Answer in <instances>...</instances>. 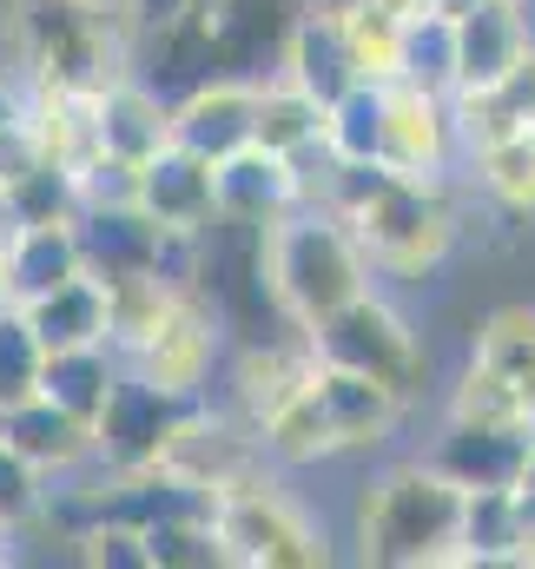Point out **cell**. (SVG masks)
<instances>
[{
    "label": "cell",
    "instance_id": "cell-25",
    "mask_svg": "<svg viewBox=\"0 0 535 569\" xmlns=\"http://www.w3.org/2000/svg\"><path fill=\"white\" fill-rule=\"evenodd\" d=\"M252 146H265V152H284V159H311L317 146H324V107L304 93V87H291L284 73L277 80H259V120H252Z\"/></svg>",
    "mask_w": 535,
    "mask_h": 569
},
{
    "label": "cell",
    "instance_id": "cell-37",
    "mask_svg": "<svg viewBox=\"0 0 535 569\" xmlns=\"http://www.w3.org/2000/svg\"><path fill=\"white\" fill-rule=\"evenodd\" d=\"M7 127H27V100L0 80V133H7Z\"/></svg>",
    "mask_w": 535,
    "mask_h": 569
},
{
    "label": "cell",
    "instance_id": "cell-12",
    "mask_svg": "<svg viewBox=\"0 0 535 569\" xmlns=\"http://www.w3.org/2000/svg\"><path fill=\"white\" fill-rule=\"evenodd\" d=\"M535 425H489V418H450L423 463H436L456 490H516L529 463Z\"/></svg>",
    "mask_w": 535,
    "mask_h": 569
},
{
    "label": "cell",
    "instance_id": "cell-15",
    "mask_svg": "<svg viewBox=\"0 0 535 569\" xmlns=\"http://www.w3.org/2000/svg\"><path fill=\"white\" fill-rule=\"evenodd\" d=\"M73 239H80V272L87 279H100V284L159 279L165 226H152L139 206H80L73 212Z\"/></svg>",
    "mask_w": 535,
    "mask_h": 569
},
{
    "label": "cell",
    "instance_id": "cell-3",
    "mask_svg": "<svg viewBox=\"0 0 535 569\" xmlns=\"http://www.w3.org/2000/svg\"><path fill=\"white\" fill-rule=\"evenodd\" d=\"M13 40L33 73V93H100L133 73L127 13L93 0H13Z\"/></svg>",
    "mask_w": 535,
    "mask_h": 569
},
{
    "label": "cell",
    "instance_id": "cell-22",
    "mask_svg": "<svg viewBox=\"0 0 535 569\" xmlns=\"http://www.w3.org/2000/svg\"><path fill=\"white\" fill-rule=\"evenodd\" d=\"M0 443H7V450H20L40 477H60V470L93 463V425H87V418H73V411H60V405H53V398H40V391L0 411Z\"/></svg>",
    "mask_w": 535,
    "mask_h": 569
},
{
    "label": "cell",
    "instance_id": "cell-35",
    "mask_svg": "<svg viewBox=\"0 0 535 569\" xmlns=\"http://www.w3.org/2000/svg\"><path fill=\"white\" fill-rule=\"evenodd\" d=\"M40 503H47V477H40L20 450H7V443H0V530L33 523V517H40Z\"/></svg>",
    "mask_w": 535,
    "mask_h": 569
},
{
    "label": "cell",
    "instance_id": "cell-30",
    "mask_svg": "<svg viewBox=\"0 0 535 569\" xmlns=\"http://www.w3.org/2000/svg\"><path fill=\"white\" fill-rule=\"evenodd\" d=\"M377 127H384V80H357L344 100L324 107V159L344 166H371L377 159Z\"/></svg>",
    "mask_w": 535,
    "mask_h": 569
},
{
    "label": "cell",
    "instance_id": "cell-31",
    "mask_svg": "<svg viewBox=\"0 0 535 569\" xmlns=\"http://www.w3.org/2000/svg\"><path fill=\"white\" fill-rule=\"evenodd\" d=\"M397 80L430 87V93H456V27L443 13H410L397 53Z\"/></svg>",
    "mask_w": 535,
    "mask_h": 569
},
{
    "label": "cell",
    "instance_id": "cell-33",
    "mask_svg": "<svg viewBox=\"0 0 535 569\" xmlns=\"http://www.w3.org/2000/svg\"><path fill=\"white\" fill-rule=\"evenodd\" d=\"M145 537V563L152 569H219V537H212V510H192V517H159L139 530Z\"/></svg>",
    "mask_w": 535,
    "mask_h": 569
},
{
    "label": "cell",
    "instance_id": "cell-24",
    "mask_svg": "<svg viewBox=\"0 0 535 569\" xmlns=\"http://www.w3.org/2000/svg\"><path fill=\"white\" fill-rule=\"evenodd\" d=\"M27 311V325H33V338H40V351H73V345H107V284L100 279H67L53 284L47 298H33V305H20Z\"/></svg>",
    "mask_w": 535,
    "mask_h": 569
},
{
    "label": "cell",
    "instance_id": "cell-11",
    "mask_svg": "<svg viewBox=\"0 0 535 569\" xmlns=\"http://www.w3.org/2000/svg\"><path fill=\"white\" fill-rule=\"evenodd\" d=\"M291 206H304V166L297 159L265 152V146H239L232 159L212 166V219L265 232Z\"/></svg>",
    "mask_w": 535,
    "mask_h": 569
},
{
    "label": "cell",
    "instance_id": "cell-17",
    "mask_svg": "<svg viewBox=\"0 0 535 569\" xmlns=\"http://www.w3.org/2000/svg\"><path fill=\"white\" fill-rule=\"evenodd\" d=\"M93 140L107 159L145 166L159 146H172V100L159 87H145L133 73H120L113 87L93 93Z\"/></svg>",
    "mask_w": 535,
    "mask_h": 569
},
{
    "label": "cell",
    "instance_id": "cell-20",
    "mask_svg": "<svg viewBox=\"0 0 535 569\" xmlns=\"http://www.w3.org/2000/svg\"><path fill=\"white\" fill-rule=\"evenodd\" d=\"M139 212L165 232H205L212 226V159L185 146H159L139 166Z\"/></svg>",
    "mask_w": 535,
    "mask_h": 569
},
{
    "label": "cell",
    "instance_id": "cell-29",
    "mask_svg": "<svg viewBox=\"0 0 535 569\" xmlns=\"http://www.w3.org/2000/svg\"><path fill=\"white\" fill-rule=\"evenodd\" d=\"M337 20H344V40L357 53V73L364 80H397V53H403V27L410 13L391 0H331Z\"/></svg>",
    "mask_w": 535,
    "mask_h": 569
},
{
    "label": "cell",
    "instance_id": "cell-4",
    "mask_svg": "<svg viewBox=\"0 0 535 569\" xmlns=\"http://www.w3.org/2000/svg\"><path fill=\"white\" fill-rule=\"evenodd\" d=\"M344 226L357 232L371 272H391V279H423L450 259L456 246V212L443 199V179H397L384 172L377 192H364Z\"/></svg>",
    "mask_w": 535,
    "mask_h": 569
},
{
    "label": "cell",
    "instance_id": "cell-10",
    "mask_svg": "<svg viewBox=\"0 0 535 569\" xmlns=\"http://www.w3.org/2000/svg\"><path fill=\"white\" fill-rule=\"evenodd\" d=\"M456 107L450 93L384 80V127H377V166L397 179H443L456 159Z\"/></svg>",
    "mask_w": 535,
    "mask_h": 569
},
{
    "label": "cell",
    "instance_id": "cell-40",
    "mask_svg": "<svg viewBox=\"0 0 535 569\" xmlns=\"http://www.w3.org/2000/svg\"><path fill=\"white\" fill-rule=\"evenodd\" d=\"M509 7H523V13H529V0H509Z\"/></svg>",
    "mask_w": 535,
    "mask_h": 569
},
{
    "label": "cell",
    "instance_id": "cell-9",
    "mask_svg": "<svg viewBox=\"0 0 535 569\" xmlns=\"http://www.w3.org/2000/svg\"><path fill=\"white\" fill-rule=\"evenodd\" d=\"M219 358H225V325L219 311L199 298V291H172L159 325L139 338L133 351L120 358L127 371L179 391V398H212V378H219Z\"/></svg>",
    "mask_w": 535,
    "mask_h": 569
},
{
    "label": "cell",
    "instance_id": "cell-32",
    "mask_svg": "<svg viewBox=\"0 0 535 569\" xmlns=\"http://www.w3.org/2000/svg\"><path fill=\"white\" fill-rule=\"evenodd\" d=\"M470 159H476V179H483V192H489L496 206L535 212V127L529 133H503V140L476 146Z\"/></svg>",
    "mask_w": 535,
    "mask_h": 569
},
{
    "label": "cell",
    "instance_id": "cell-34",
    "mask_svg": "<svg viewBox=\"0 0 535 569\" xmlns=\"http://www.w3.org/2000/svg\"><path fill=\"white\" fill-rule=\"evenodd\" d=\"M40 365H47V351H40V338L27 325V311L0 305V411L40 391Z\"/></svg>",
    "mask_w": 535,
    "mask_h": 569
},
{
    "label": "cell",
    "instance_id": "cell-1",
    "mask_svg": "<svg viewBox=\"0 0 535 569\" xmlns=\"http://www.w3.org/2000/svg\"><path fill=\"white\" fill-rule=\"evenodd\" d=\"M357 557L377 569H456L463 490L436 463H391L357 497Z\"/></svg>",
    "mask_w": 535,
    "mask_h": 569
},
{
    "label": "cell",
    "instance_id": "cell-21",
    "mask_svg": "<svg viewBox=\"0 0 535 569\" xmlns=\"http://www.w3.org/2000/svg\"><path fill=\"white\" fill-rule=\"evenodd\" d=\"M317 405H324V425L337 437V457L344 450H377L403 418V391L364 378V371H344V365H317Z\"/></svg>",
    "mask_w": 535,
    "mask_h": 569
},
{
    "label": "cell",
    "instance_id": "cell-6",
    "mask_svg": "<svg viewBox=\"0 0 535 569\" xmlns=\"http://www.w3.org/2000/svg\"><path fill=\"white\" fill-rule=\"evenodd\" d=\"M450 418L535 425V305H503L483 318L470 365L450 391Z\"/></svg>",
    "mask_w": 535,
    "mask_h": 569
},
{
    "label": "cell",
    "instance_id": "cell-19",
    "mask_svg": "<svg viewBox=\"0 0 535 569\" xmlns=\"http://www.w3.org/2000/svg\"><path fill=\"white\" fill-rule=\"evenodd\" d=\"M0 279H7V305H33L53 284L80 279V239L73 219H20L0 239Z\"/></svg>",
    "mask_w": 535,
    "mask_h": 569
},
{
    "label": "cell",
    "instance_id": "cell-38",
    "mask_svg": "<svg viewBox=\"0 0 535 569\" xmlns=\"http://www.w3.org/2000/svg\"><path fill=\"white\" fill-rule=\"evenodd\" d=\"M476 0H423V13H443V20H463Z\"/></svg>",
    "mask_w": 535,
    "mask_h": 569
},
{
    "label": "cell",
    "instance_id": "cell-5",
    "mask_svg": "<svg viewBox=\"0 0 535 569\" xmlns=\"http://www.w3.org/2000/svg\"><path fill=\"white\" fill-rule=\"evenodd\" d=\"M212 537H219V557L239 569H324L331 563V543L324 530L311 523L304 503H291L277 483L252 477L225 497H212Z\"/></svg>",
    "mask_w": 535,
    "mask_h": 569
},
{
    "label": "cell",
    "instance_id": "cell-14",
    "mask_svg": "<svg viewBox=\"0 0 535 569\" xmlns=\"http://www.w3.org/2000/svg\"><path fill=\"white\" fill-rule=\"evenodd\" d=\"M277 73H284L291 87H304L317 107L344 100V93L364 80V73H357V53H351V40H344V20H337L331 0H311V7L284 27V40H277Z\"/></svg>",
    "mask_w": 535,
    "mask_h": 569
},
{
    "label": "cell",
    "instance_id": "cell-36",
    "mask_svg": "<svg viewBox=\"0 0 535 569\" xmlns=\"http://www.w3.org/2000/svg\"><path fill=\"white\" fill-rule=\"evenodd\" d=\"M185 13H192V0H127V27H133V33L172 27V20H185Z\"/></svg>",
    "mask_w": 535,
    "mask_h": 569
},
{
    "label": "cell",
    "instance_id": "cell-18",
    "mask_svg": "<svg viewBox=\"0 0 535 569\" xmlns=\"http://www.w3.org/2000/svg\"><path fill=\"white\" fill-rule=\"evenodd\" d=\"M456 27V93H476V87H496L523 53L535 47V27L523 7L509 0H476Z\"/></svg>",
    "mask_w": 535,
    "mask_h": 569
},
{
    "label": "cell",
    "instance_id": "cell-2",
    "mask_svg": "<svg viewBox=\"0 0 535 569\" xmlns=\"http://www.w3.org/2000/svg\"><path fill=\"white\" fill-rule=\"evenodd\" d=\"M371 279L377 272H371L357 232L331 206L304 199V206H291L284 219L265 226V284H271V298H277V311L297 331H311L331 311H344L351 298H364Z\"/></svg>",
    "mask_w": 535,
    "mask_h": 569
},
{
    "label": "cell",
    "instance_id": "cell-27",
    "mask_svg": "<svg viewBox=\"0 0 535 569\" xmlns=\"http://www.w3.org/2000/svg\"><path fill=\"white\" fill-rule=\"evenodd\" d=\"M113 378H120V351L113 345H73V351H47V365H40V398H53L60 411H73V418H100V405H107V391H113Z\"/></svg>",
    "mask_w": 535,
    "mask_h": 569
},
{
    "label": "cell",
    "instance_id": "cell-39",
    "mask_svg": "<svg viewBox=\"0 0 535 569\" xmlns=\"http://www.w3.org/2000/svg\"><path fill=\"white\" fill-rule=\"evenodd\" d=\"M93 7H113V13H127V0H93Z\"/></svg>",
    "mask_w": 535,
    "mask_h": 569
},
{
    "label": "cell",
    "instance_id": "cell-7",
    "mask_svg": "<svg viewBox=\"0 0 535 569\" xmlns=\"http://www.w3.org/2000/svg\"><path fill=\"white\" fill-rule=\"evenodd\" d=\"M304 338H311L317 365L364 371V378L391 385V391H403V398H416V391H423V371H430L423 338L410 331V318H403L397 305H384L377 291L351 298L344 311H331V318H324V325H311Z\"/></svg>",
    "mask_w": 535,
    "mask_h": 569
},
{
    "label": "cell",
    "instance_id": "cell-23",
    "mask_svg": "<svg viewBox=\"0 0 535 569\" xmlns=\"http://www.w3.org/2000/svg\"><path fill=\"white\" fill-rule=\"evenodd\" d=\"M456 107V140L470 146H489L503 133H529L535 127V47L496 80V87H476V93H450Z\"/></svg>",
    "mask_w": 535,
    "mask_h": 569
},
{
    "label": "cell",
    "instance_id": "cell-13",
    "mask_svg": "<svg viewBox=\"0 0 535 569\" xmlns=\"http://www.w3.org/2000/svg\"><path fill=\"white\" fill-rule=\"evenodd\" d=\"M252 120H259V80L212 73V80H199V87H185L172 100V146H185V152L219 166L239 146H252Z\"/></svg>",
    "mask_w": 535,
    "mask_h": 569
},
{
    "label": "cell",
    "instance_id": "cell-8",
    "mask_svg": "<svg viewBox=\"0 0 535 569\" xmlns=\"http://www.w3.org/2000/svg\"><path fill=\"white\" fill-rule=\"evenodd\" d=\"M199 405H205V398H179V391H165V385H152V378H139V371L120 365V378H113V391H107V405H100V418H93V463H100L107 477H120V470H152V463L165 457L172 430L185 425Z\"/></svg>",
    "mask_w": 535,
    "mask_h": 569
},
{
    "label": "cell",
    "instance_id": "cell-16",
    "mask_svg": "<svg viewBox=\"0 0 535 569\" xmlns=\"http://www.w3.org/2000/svg\"><path fill=\"white\" fill-rule=\"evenodd\" d=\"M311 378H317V351H311L304 331L239 345V358H232V405H239V411H232V418H245V425L259 430L271 411H284Z\"/></svg>",
    "mask_w": 535,
    "mask_h": 569
},
{
    "label": "cell",
    "instance_id": "cell-28",
    "mask_svg": "<svg viewBox=\"0 0 535 569\" xmlns=\"http://www.w3.org/2000/svg\"><path fill=\"white\" fill-rule=\"evenodd\" d=\"M259 443H265L271 463H284V470H311V463H331L337 457V437H331L324 405H317V378L284 411H271L265 425H259Z\"/></svg>",
    "mask_w": 535,
    "mask_h": 569
},
{
    "label": "cell",
    "instance_id": "cell-26",
    "mask_svg": "<svg viewBox=\"0 0 535 569\" xmlns=\"http://www.w3.org/2000/svg\"><path fill=\"white\" fill-rule=\"evenodd\" d=\"M529 503L516 490H463V557L456 569H489V563H516Z\"/></svg>",
    "mask_w": 535,
    "mask_h": 569
}]
</instances>
